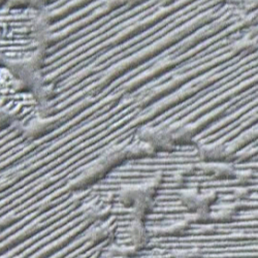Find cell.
<instances>
[{"label":"cell","instance_id":"obj_1","mask_svg":"<svg viewBox=\"0 0 258 258\" xmlns=\"http://www.w3.org/2000/svg\"><path fill=\"white\" fill-rule=\"evenodd\" d=\"M157 184L153 182L122 188L119 193L120 203L132 210L133 219L144 220L145 215L152 209Z\"/></svg>","mask_w":258,"mask_h":258},{"label":"cell","instance_id":"obj_6","mask_svg":"<svg viewBox=\"0 0 258 258\" xmlns=\"http://www.w3.org/2000/svg\"><path fill=\"white\" fill-rule=\"evenodd\" d=\"M170 133H171V136H173V139H174V142L176 145L191 144L193 141V135H195L193 129L189 128L188 126L177 128V129H175V131L170 132Z\"/></svg>","mask_w":258,"mask_h":258},{"label":"cell","instance_id":"obj_4","mask_svg":"<svg viewBox=\"0 0 258 258\" xmlns=\"http://www.w3.org/2000/svg\"><path fill=\"white\" fill-rule=\"evenodd\" d=\"M199 155L206 163H223L228 157V151L222 144H212L201 146Z\"/></svg>","mask_w":258,"mask_h":258},{"label":"cell","instance_id":"obj_7","mask_svg":"<svg viewBox=\"0 0 258 258\" xmlns=\"http://www.w3.org/2000/svg\"><path fill=\"white\" fill-rule=\"evenodd\" d=\"M113 235V229L111 226H99L93 228L89 233V241L92 244H98Z\"/></svg>","mask_w":258,"mask_h":258},{"label":"cell","instance_id":"obj_9","mask_svg":"<svg viewBox=\"0 0 258 258\" xmlns=\"http://www.w3.org/2000/svg\"><path fill=\"white\" fill-rule=\"evenodd\" d=\"M248 190L246 189V188H244V187H240V188H238L236 189L235 191H234V196L238 198V199H245L246 197H248Z\"/></svg>","mask_w":258,"mask_h":258},{"label":"cell","instance_id":"obj_5","mask_svg":"<svg viewBox=\"0 0 258 258\" xmlns=\"http://www.w3.org/2000/svg\"><path fill=\"white\" fill-rule=\"evenodd\" d=\"M129 239L132 246L138 251L145 248L149 242V233L144 225V220L133 219L129 226Z\"/></svg>","mask_w":258,"mask_h":258},{"label":"cell","instance_id":"obj_3","mask_svg":"<svg viewBox=\"0 0 258 258\" xmlns=\"http://www.w3.org/2000/svg\"><path fill=\"white\" fill-rule=\"evenodd\" d=\"M31 37L35 40L37 49L46 51L50 39V25L45 12L37 11V15L33 20Z\"/></svg>","mask_w":258,"mask_h":258},{"label":"cell","instance_id":"obj_2","mask_svg":"<svg viewBox=\"0 0 258 258\" xmlns=\"http://www.w3.org/2000/svg\"><path fill=\"white\" fill-rule=\"evenodd\" d=\"M139 140L154 149L155 152L158 151H173L176 147L171 133L167 129H153L144 128L139 133Z\"/></svg>","mask_w":258,"mask_h":258},{"label":"cell","instance_id":"obj_8","mask_svg":"<svg viewBox=\"0 0 258 258\" xmlns=\"http://www.w3.org/2000/svg\"><path fill=\"white\" fill-rule=\"evenodd\" d=\"M252 176H253L252 171L244 170V171H236L234 178L239 181L240 184L244 185V184H247L251 180Z\"/></svg>","mask_w":258,"mask_h":258}]
</instances>
